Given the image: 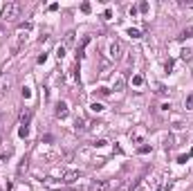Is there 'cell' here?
<instances>
[{
	"mask_svg": "<svg viewBox=\"0 0 193 191\" xmlns=\"http://www.w3.org/2000/svg\"><path fill=\"white\" fill-rule=\"evenodd\" d=\"M74 131H76V133H83V131H86V121H83L81 117L74 121Z\"/></svg>",
	"mask_w": 193,
	"mask_h": 191,
	"instance_id": "obj_9",
	"label": "cell"
},
{
	"mask_svg": "<svg viewBox=\"0 0 193 191\" xmlns=\"http://www.w3.org/2000/svg\"><path fill=\"white\" fill-rule=\"evenodd\" d=\"M108 180H92L90 187H88V191H108Z\"/></svg>",
	"mask_w": 193,
	"mask_h": 191,
	"instance_id": "obj_2",
	"label": "cell"
},
{
	"mask_svg": "<svg viewBox=\"0 0 193 191\" xmlns=\"http://www.w3.org/2000/svg\"><path fill=\"white\" fill-rule=\"evenodd\" d=\"M184 106H186V110H191V108H193V95H189L186 99H184Z\"/></svg>",
	"mask_w": 193,
	"mask_h": 191,
	"instance_id": "obj_15",
	"label": "cell"
},
{
	"mask_svg": "<svg viewBox=\"0 0 193 191\" xmlns=\"http://www.w3.org/2000/svg\"><path fill=\"white\" fill-rule=\"evenodd\" d=\"M171 70H173V61L168 59V61H166V72H171Z\"/></svg>",
	"mask_w": 193,
	"mask_h": 191,
	"instance_id": "obj_24",
	"label": "cell"
},
{
	"mask_svg": "<svg viewBox=\"0 0 193 191\" xmlns=\"http://www.w3.org/2000/svg\"><path fill=\"white\" fill-rule=\"evenodd\" d=\"M23 97H25V99H29V97H31V90H29V88H23Z\"/></svg>",
	"mask_w": 193,
	"mask_h": 191,
	"instance_id": "obj_20",
	"label": "cell"
},
{
	"mask_svg": "<svg viewBox=\"0 0 193 191\" xmlns=\"http://www.w3.org/2000/svg\"><path fill=\"white\" fill-rule=\"evenodd\" d=\"M117 191H132V184L130 182H124L121 187H117Z\"/></svg>",
	"mask_w": 193,
	"mask_h": 191,
	"instance_id": "obj_16",
	"label": "cell"
},
{
	"mask_svg": "<svg viewBox=\"0 0 193 191\" xmlns=\"http://www.w3.org/2000/svg\"><path fill=\"white\" fill-rule=\"evenodd\" d=\"M79 178H81V171H67L65 176H63V182H65V184H72V182H76Z\"/></svg>",
	"mask_w": 193,
	"mask_h": 191,
	"instance_id": "obj_6",
	"label": "cell"
},
{
	"mask_svg": "<svg viewBox=\"0 0 193 191\" xmlns=\"http://www.w3.org/2000/svg\"><path fill=\"white\" fill-rule=\"evenodd\" d=\"M9 86H11V76L9 74H0V97L9 90Z\"/></svg>",
	"mask_w": 193,
	"mask_h": 191,
	"instance_id": "obj_3",
	"label": "cell"
},
{
	"mask_svg": "<svg viewBox=\"0 0 193 191\" xmlns=\"http://www.w3.org/2000/svg\"><path fill=\"white\" fill-rule=\"evenodd\" d=\"M74 43V32H67L65 34V45H72Z\"/></svg>",
	"mask_w": 193,
	"mask_h": 191,
	"instance_id": "obj_14",
	"label": "cell"
},
{
	"mask_svg": "<svg viewBox=\"0 0 193 191\" xmlns=\"http://www.w3.org/2000/svg\"><path fill=\"white\" fill-rule=\"evenodd\" d=\"M137 9H139V11H148V5H146V2H142V5H139Z\"/></svg>",
	"mask_w": 193,
	"mask_h": 191,
	"instance_id": "obj_25",
	"label": "cell"
},
{
	"mask_svg": "<svg viewBox=\"0 0 193 191\" xmlns=\"http://www.w3.org/2000/svg\"><path fill=\"white\" fill-rule=\"evenodd\" d=\"M180 54H182V59H184V61L193 59V50H189V47H186V50H182V52H180Z\"/></svg>",
	"mask_w": 193,
	"mask_h": 191,
	"instance_id": "obj_11",
	"label": "cell"
},
{
	"mask_svg": "<svg viewBox=\"0 0 193 191\" xmlns=\"http://www.w3.org/2000/svg\"><path fill=\"white\" fill-rule=\"evenodd\" d=\"M119 56H121V43L112 40L110 43V59H119Z\"/></svg>",
	"mask_w": 193,
	"mask_h": 191,
	"instance_id": "obj_5",
	"label": "cell"
},
{
	"mask_svg": "<svg viewBox=\"0 0 193 191\" xmlns=\"http://www.w3.org/2000/svg\"><path fill=\"white\" fill-rule=\"evenodd\" d=\"M18 135L27 140V137H29V128H27V126H20V128H18Z\"/></svg>",
	"mask_w": 193,
	"mask_h": 191,
	"instance_id": "obj_13",
	"label": "cell"
},
{
	"mask_svg": "<svg viewBox=\"0 0 193 191\" xmlns=\"http://www.w3.org/2000/svg\"><path fill=\"white\" fill-rule=\"evenodd\" d=\"M29 119H31V110H23L20 112V126H27Z\"/></svg>",
	"mask_w": 193,
	"mask_h": 191,
	"instance_id": "obj_7",
	"label": "cell"
},
{
	"mask_svg": "<svg viewBox=\"0 0 193 191\" xmlns=\"http://www.w3.org/2000/svg\"><path fill=\"white\" fill-rule=\"evenodd\" d=\"M20 11H23L20 2H7V5L2 7V20H5V23H11V20H16L20 16Z\"/></svg>",
	"mask_w": 193,
	"mask_h": 191,
	"instance_id": "obj_1",
	"label": "cell"
},
{
	"mask_svg": "<svg viewBox=\"0 0 193 191\" xmlns=\"http://www.w3.org/2000/svg\"><path fill=\"white\" fill-rule=\"evenodd\" d=\"M124 86H126V79H124V76H117V79H115V86H112V88H115L117 92H121Z\"/></svg>",
	"mask_w": 193,
	"mask_h": 191,
	"instance_id": "obj_8",
	"label": "cell"
},
{
	"mask_svg": "<svg viewBox=\"0 0 193 191\" xmlns=\"http://www.w3.org/2000/svg\"><path fill=\"white\" fill-rule=\"evenodd\" d=\"M159 110H162V112H168V110H171V104H162V106H159Z\"/></svg>",
	"mask_w": 193,
	"mask_h": 191,
	"instance_id": "obj_22",
	"label": "cell"
},
{
	"mask_svg": "<svg viewBox=\"0 0 193 191\" xmlns=\"http://www.w3.org/2000/svg\"><path fill=\"white\" fill-rule=\"evenodd\" d=\"M25 169H27V160H23V164L18 166V173H23V171H25Z\"/></svg>",
	"mask_w": 193,
	"mask_h": 191,
	"instance_id": "obj_23",
	"label": "cell"
},
{
	"mask_svg": "<svg viewBox=\"0 0 193 191\" xmlns=\"http://www.w3.org/2000/svg\"><path fill=\"white\" fill-rule=\"evenodd\" d=\"M56 56H58V59H63V56H65V47H58V50H56Z\"/></svg>",
	"mask_w": 193,
	"mask_h": 191,
	"instance_id": "obj_19",
	"label": "cell"
},
{
	"mask_svg": "<svg viewBox=\"0 0 193 191\" xmlns=\"http://www.w3.org/2000/svg\"><path fill=\"white\" fill-rule=\"evenodd\" d=\"M189 36H193V27H186V29L182 32V36H180V40H186Z\"/></svg>",
	"mask_w": 193,
	"mask_h": 191,
	"instance_id": "obj_10",
	"label": "cell"
},
{
	"mask_svg": "<svg viewBox=\"0 0 193 191\" xmlns=\"http://www.w3.org/2000/svg\"><path fill=\"white\" fill-rule=\"evenodd\" d=\"M189 157H191V155H180V157H178V162H180V164H186Z\"/></svg>",
	"mask_w": 193,
	"mask_h": 191,
	"instance_id": "obj_21",
	"label": "cell"
},
{
	"mask_svg": "<svg viewBox=\"0 0 193 191\" xmlns=\"http://www.w3.org/2000/svg\"><path fill=\"white\" fill-rule=\"evenodd\" d=\"M128 36H132V38H139L142 34H139V29H128Z\"/></svg>",
	"mask_w": 193,
	"mask_h": 191,
	"instance_id": "obj_18",
	"label": "cell"
},
{
	"mask_svg": "<svg viewBox=\"0 0 193 191\" xmlns=\"http://www.w3.org/2000/svg\"><path fill=\"white\" fill-rule=\"evenodd\" d=\"M90 110H92V112H101V110H103V106H101V104H96V101H94V104L90 106Z\"/></svg>",
	"mask_w": 193,
	"mask_h": 191,
	"instance_id": "obj_17",
	"label": "cell"
},
{
	"mask_svg": "<svg viewBox=\"0 0 193 191\" xmlns=\"http://www.w3.org/2000/svg\"><path fill=\"white\" fill-rule=\"evenodd\" d=\"M54 115L58 117V119H65V117H67V104H65V101H58V104H56Z\"/></svg>",
	"mask_w": 193,
	"mask_h": 191,
	"instance_id": "obj_4",
	"label": "cell"
},
{
	"mask_svg": "<svg viewBox=\"0 0 193 191\" xmlns=\"http://www.w3.org/2000/svg\"><path fill=\"white\" fill-rule=\"evenodd\" d=\"M142 83H144V76H142V74H135V76H132V86H137V88H139Z\"/></svg>",
	"mask_w": 193,
	"mask_h": 191,
	"instance_id": "obj_12",
	"label": "cell"
}]
</instances>
